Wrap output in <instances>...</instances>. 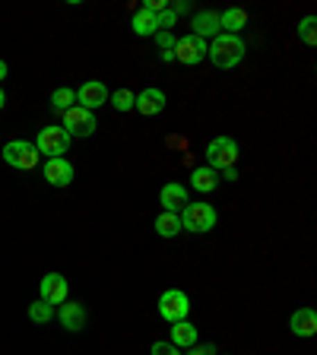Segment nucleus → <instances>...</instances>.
I'll use <instances>...</instances> for the list:
<instances>
[{
	"label": "nucleus",
	"mask_w": 317,
	"mask_h": 355,
	"mask_svg": "<svg viewBox=\"0 0 317 355\" xmlns=\"http://www.w3.org/2000/svg\"><path fill=\"white\" fill-rule=\"evenodd\" d=\"M248 54V44L241 35H229V32H219L213 42H207V60H213V67L219 70H232L238 67Z\"/></svg>",
	"instance_id": "1"
},
{
	"label": "nucleus",
	"mask_w": 317,
	"mask_h": 355,
	"mask_svg": "<svg viewBox=\"0 0 317 355\" xmlns=\"http://www.w3.org/2000/svg\"><path fill=\"white\" fill-rule=\"evenodd\" d=\"M178 219H181V232H191V235H207V232H213L216 225H219V209L213 207V203H187L181 213H178Z\"/></svg>",
	"instance_id": "2"
},
{
	"label": "nucleus",
	"mask_w": 317,
	"mask_h": 355,
	"mask_svg": "<svg viewBox=\"0 0 317 355\" xmlns=\"http://www.w3.org/2000/svg\"><path fill=\"white\" fill-rule=\"evenodd\" d=\"M203 155H207V165L213 171L235 168V162H238V140H235V137H229V133H219V137H213V140L207 143Z\"/></svg>",
	"instance_id": "3"
},
{
	"label": "nucleus",
	"mask_w": 317,
	"mask_h": 355,
	"mask_svg": "<svg viewBox=\"0 0 317 355\" xmlns=\"http://www.w3.org/2000/svg\"><path fill=\"white\" fill-rule=\"evenodd\" d=\"M155 311L165 324H178V320L191 318V298H187L185 288H165L159 302H155Z\"/></svg>",
	"instance_id": "4"
},
{
	"label": "nucleus",
	"mask_w": 317,
	"mask_h": 355,
	"mask_svg": "<svg viewBox=\"0 0 317 355\" xmlns=\"http://www.w3.org/2000/svg\"><path fill=\"white\" fill-rule=\"evenodd\" d=\"M0 155H3V162H7L10 168H16V171H32V168H38V162H42V155H38V149H35V143L32 140L3 143Z\"/></svg>",
	"instance_id": "5"
},
{
	"label": "nucleus",
	"mask_w": 317,
	"mask_h": 355,
	"mask_svg": "<svg viewBox=\"0 0 317 355\" xmlns=\"http://www.w3.org/2000/svg\"><path fill=\"white\" fill-rule=\"evenodd\" d=\"M60 127L70 133V140H86V137L96 133L98 118H96V111H86V108H80V105H74L70 111H64V124Z\"/></svg>",
	"instance_id": "6"
},
{
	"label": "nucleus",
	"mask_w": 317,
	"mask_h": 355,
	"mask_svg": "<svg viewBox=\"0 0 317 355\" xmlns=\"http://www.w3.org/2000/svg\"><path fill=\"white\" fill-rule=\"evenodd\" d=\"M35 149H38V155L60 159L64 153H70V133L64 127H42L35 137Z\"/></svg>",
	"instance_id": "7"
},
{
	"label": "nucleus",
	"mask_w": 317,
	"mask_h": 355,
	"mask_svg": "<svg viewBox=\"0 0 317 355\" xmlns=\"http://www.w3.org/2000/svg\"><path fill=\"white\" fill-rule=\"evenodd\" d=\"M38 292H42V302L64 304L70 298V279L64 273H44L42 282H38Z\"/></svg>",
	"instance_id": "8"
},
{
	"label": "nucleus",
	"mask_w": 317,
	"mask_h": 355,
	"mask_svg": "<svg viewBox=\"0 0 317 355\" xmlns=\"http://www.w3.org/2000/svg\"><path fill=\"white\" fill-rule=\"evenodd\" d=\"M108 86L102 80H86L80 89H76V105L86 111H98L102 105H108Z\"/></svg>",
	"instance_id": "9"
},
{
	"label": "nucleus",
	"mask_w": 317,
	"mask_h": 355,
	"mask_svg": "<svg viewBox=\"0 0 317 355\" xmlns=\"http://www.w3.org/2000/svg\"><path fill=\"white\" fill-rule=\"evenodd\" d=\"M169 105V96H165L159 86H146L143 92H137V102H133V111H140L143 118H159Z\"/></svg>",
	"instance_id": "10"
},
{
	"label": "nucleus",
	"mask_w": 317,
	"mask_h": 355,
	"mask_svg": "<svg viewBox=\"0 0 317 355\" xmlns=\"http://www.w3.org/2000/svg\"><path fill=\"white\" fill-rule=\"evenodd\" d=\"M175 60L187 67H197L200 60H207V42L197 35H181L175 42Z\"/></svg>",
	"instance_id": "11"
},
{
	"label": "nucleus",
	"mask_w": 317,
	"mask_h": 355,
	"mask_svg": "<svg viewBox=\"0 0 317 355\" xmlns=\"http://www.w3.org/2000/svg\"><path fill=\"white\" fill-rule=\"evenodd\" d=\"M159 203H162V213H181L191 203V187L181 181H169L159 191Z\"/></svg>",
	"instance_id": "12"
},
{
	"label": "nucleus",
	"mask_w": 317,
	"mask_h": 355,
	"mask_svg": "<svg viewBox=\"0 0 317 355\" xmlns=\"http://www.w3.org/2000/svg\"><path fill=\"white\" fill-rule=\"evenodd\" d=\"M74 162L60 155V159H44V181L51 187H70L74 184Z\"/></svg>",
	"instance_id": "13"
},
{
	"label": "nucleus",
	"mask_w": 317,
	"mask_h": 355,
	"mask_svg": "<svg viewBox=\"0 0 317 355\" xmlns=\"http://www.w3.org/2000/svg\"><path fill=\"white\" fill-rule=\"evenodd\" d=\"M54 318L60 320V327H64L67 333H80V330H86V308H83L80 302H70V298H67L64 304H58Z\"/></svg>",
	"instance_id": "14"
},
{
	"label": "nucleus",
	"mask_w": 317,
	"mask_h": 355,
	"mask_svg": "<svg viewBox=\"0 0 317 355\" xmlns=\"http://www.w3.org/2000/svg\"><path fill=\"white\" fill-rule=\"evenodd\" d=\"M289 330H292V336H298V340H311V336L317 333V311L314 308L292 311V318H289Z\"/></svg>",
	"instance_id": "15"
},
{
	"label": "nucleus",
	"mask_w": 317,
	"mask_h": 355,
	"mask_svg": "<svg viewBox=\"0 0 317 355\" xmlns=\"http://www.w3.org/2000/svg\"><path fill=\"white\" fill-rule=\"evenodd\" d=\"M222 32V26H219V13L216 10H200V13H194V19H191V35H197V38H216Z\"/></svg>",
	"instance_id": "16"
},
{
	"label": "nucleus",
	"mask_w": 317,
	"mask_h": 355,
	"mask_svg": "<svg viewBox=\"0 0 317 355\" xmlns=\"http://www.w3.org/2000/svg\"><path fill=\"white\" fill-rule=\"evenodd\" d=\"M169 343L185 352V349H191L194 343H200V330L191 324V320H178V324H171V340Z\"/></svg>",
	"instance_id": "17"
},
{
	"label": "nucleus",
	"mask_w": 317,
	"mask_h": 355,
	"mask_svg": "<svg viewBox=\"0 0 317 355\" xmlns=\"http://www.w3.org/2000/svg\"><path fill=\"white\" fill-rule=\"evenodd\" d=\"M219 171H213L209 165H197V168L191 171V187L197 193H213L216 187H219Z\"/></svg>",
	"instance_id": "18"
},
{
	"label": "nucleus",
	"mask_w": 317,
	"mask_h": 355,
	"mask_svg": "<svg viewBox=\"0 0 317 355\" xmlns=\"http://www.w3.org/2000/svg\"><path fill=\"white\" fill-rule=\"evenodd\" d=\"M219 26L222 32H229V35H238L241 29H248V10L241 7H225L219 13Z\"/></svg>",
	"instance_id": "19"
},
{
	"label": "nucleus",
	"mask_w": 317,
	"mask_h": 355,
	"mask_svg": "<svg viewBox=\"0 0 317 355\" xmlns=\"http://www.w3.org/2000/svg\"><path fill=\"white\" fill-rule=\"evenodd\" d=\"M130 29L133 35H140V38H153L155 32H159V19H155V13H149V10H137V13L130 16Z\"/></svg>",
	"instance_id": "20"
},
{
	"label": "nucleus",
	"mask_w": 317,
	"mask_h": 355,
	"mask_svg": "<svg viewBox=\"0 0 317 355\" xmlns=\"http://www.w3.org/2000/svg\"><path fill=\"white\" fill-rule=\"evenodd\" d=\"M153 229L159 238H178L181 235V219H178V213H159L153 222Z\"/></svg>",
	"instance_id": "21"
},
{
	"label": "nucleus",
	"mask_w": 317,
	"mask_h": 355,
	"mask_svg": "<svg viewBox=\"0 0 317 355\" xmlns=\"http://www.w3.org/2000/svg\"><path fill=\"white\" fill-rule=\"evenodd\" d=\"M76 105V89H70V86H60V89H54L51 92V108L54 111H70Z\"/></svg>",
	"instance_id": "22"
},
{
	"label": "nucleus",
	"mask_w": 317,
	"mask_h": 355,
	"mask_svg": "<svg viewBox=\"0 0 317 355\" xmlns=\"http://www.w3.org/2000/svg\"><path fill=\"white\" fill-rule=\"evenodd\" d=\"M29 320L32 324H51L54 320V304H48V302H42V298H38V302H32L29 304Z\"/></svg>",
	"instance_id": "23"
},
{
	"label": "nucleus",
	"mask_w": 317,
	"mask_h": 355,
	"mask_svg": "<svg viewBox=\"0 0 317 355\" xmlns=\"http://www.w3.org/2000/svg\"><path fill=\"white\" fill-rule=\"evenodd\" d=\"M133 102H137V92H130V89H118V92H111L108 96V105L114 111H133Z\"/></svg>",
	"instance_id": "24"
},
{
	"label": "nucleus",
	"mask_w": 317,
	"mask_h": 355,
	"mask_svg": "<svg viewBox=\"0 0 317 355\" xmlns=\"http://www.w3.org/2000/svg\"><path fill=\"white\" fill-rule=\"evenodd\" d=\"M298 38H302L308 48H314L317 44V19L314 16H305V19L298 22Z\"/></svg>",
	"instance_id": "25"
},
{
	"label": "nucleus",
	"mask_w": 317,
	"mask_h": 355,
	"mask_svg": "<svg viewBox=\"0 0 317 355\" xmlns=\"http://www.w3.org/2000/svg\"><path fill=\"white\" fill-rule=\"evenodd\" d=\"M155 44H159V51L162 54H175V42H178V35L175 32H155Z\"/></svg>",
	"instance_id": "26"
},
{
	"label": "nucleus",
	"mask_w": 317,
	"mask_h": 355,
	"mask_svg": "<svg viewBox=\"0 0 317 355\" xmlns=\"http://www.w3.org/2000/svg\"><path fill=\"white\" fill-rule=\"evenodd\" d=\"M149 355H185L178 346H171L169 340H159V343H153V349H149Z\"/></svg>",
	"instance_id": "27"
},
{
	"label": "nucleus",
	"mask_w": 317,
	"mask_h": 355,
	"mask_svg": "<svg viewBox=\"0 0 317 355\" xmlns=\"http://www.w3.org/2000/svg\"><path fill=\"white\" fill-rule=\"evenodd\" d=\"M185 355H219L213 343H194L191 349H185Z\"/></svg>",
	"instance_id": "28"
},
{
	"label": "nucleus",
	"mask_w": 317,
	"mask_h": 355,
	"mask_svg": "<svg viewBox=\"0 0 317 355\" xmlns=\"http://www.w3.org/2000/svg\"><path fill=\"white\" fill-rule=\"evenodd\" d=\"M143 10H149V13H162V10H169V0H146V3H143Z\"/></svg>",
	"instance_id": "29"
},
{
	"label": "nucleus",
	"mask_w": 317,
	"mask_h": 355,
	"mask_svg": "<svg viewBox=\"0 0 317 355\" xmlns=\"http://www.w3.org/2000/svg\"><path fill=\"white\" fill-rule=\"evenodd\" d=\"M3 80H7V60L0 58V83H3Z\"/></svg>",
	"instance_id": "30"
},
{
	"label": "nucleus",
	"mask_w": 317,
	"mask_h": 355,
	"mask_svg": "<svg viewBox=\"0 0 317 355\" xmlns=\"http://www.w3.org/2000/svg\"><path fill=\"white\" fill-rule=\"evenodd\" d=\"M7 108V92H3V86H0V111Z\"/></svg>",
	"instance_id": "31"
}]
</instances>
